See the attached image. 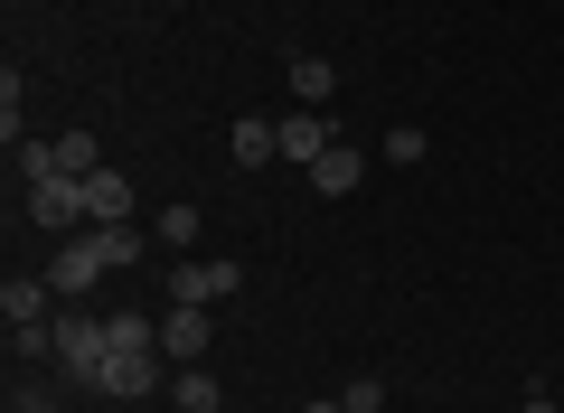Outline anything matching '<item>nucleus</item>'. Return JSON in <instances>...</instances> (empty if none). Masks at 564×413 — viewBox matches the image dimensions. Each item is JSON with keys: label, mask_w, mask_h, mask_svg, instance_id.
I'll return each mask as SVG.
<instances>
[{"label": "nucleus", "mask_w": 564, "mask_h": 413, "mask_svg": "<svg viewBox=\"0 0 564 413\" xmlns=\"http://www.w3.org/2000/svg\"><path fill=\"white\" fill-rule=\"evenodd\" d=\"M47 329H57V367H66V385L104 394V357H113V319H95V311H57Z\"/></svg>", "instance_id": "f257e3e1"}, {"label": "nucleus", "mask_w": 564, "mask_h": 413, "mask_svg": "<svg viewBox=\"0 0 564 413\" xmlns=\"http://www.w3.org/2000/svg\"><path fill=\"white\" fill-rule=\"evenodd\" d=\"M95 132H57V141H29L20 151V178H95Z\"/></svg>", "instance_id": "f03ea898"}, {"label": "nucleus", "mask_w": 564, "mask_h": 413, "mask_svg": "<svg viewBox=\"0 0 564 413\" xmlns=\"http://www.w3.org/2000/svg\"><path fill=\"white\" fill-rule=\"evenodd\" d=\"M236 282H245V263H226V254H188V263H170V301H198V311H217Z\"/></svg>", "instance_id": "7ed1b4c3"}, {"label": "nucleus", "mask_w": 564, "mask_h": 413, "mask_svg": "<svg viewBox=\"0 0 564 413\" xmlns=\"http://www.w3.org/2000/svg\"><path fill=\"white\" fill-rule=\"evenodd\" d=\"M104 273H113V263H104V236H95V226H85V236H57V263H47V282H57L66 301H76V292H95Z\"/></svg>", "instance_id": "20e7f679"}, {"label": "nucleus", "mask_w": 564, "mask_h": 413, "mask_svg": "<svg viewBox=\"0 0 564 413\" xmlns=\"http://www.w3.org/2000/svg\"><path fill=\"white\" fill-rule=\"evenodd\" d=\"M29 217L47 236H85V178H29Z\"/></svg>", "instance_id": "39448f33"}, {"label": "nucleus", "mask_w": 564, "mask_h": 413, "mask_svg": "<svg viewBox=\"0 0 564 413\" xmlns=\"http://www.w3.org/2000/svg\"><path fill=\"white\" fill-rule=\"evenodd\" d=\"M47 301H57L47 273H10V282H0V319H10V329H47V319H57Z\"/></svg>", "instance_id": "423d86ee"}, {"label": "nucleus", "mask_w": 564, "mask_h": 413, "mask_svg": "<svg viewBox=\"0 0 564 413\" xmlns=\"http://www.w3.org/2000/svg\"><path fill=\"white\" fill-rule=\"evenodd\" d=\"M151 385H161V348H113L104 357V394L113 404H141Z\"/></svg>", "instance_id": "0eeeda50"}, {"label": "nucleus", "mask_w": 564, "mask_h": 413, "mask_svg": "<svg viewBox=\"0 0 564 413\" xmlns=\"http://www.w3.org/2000/svg\"><path fill=\"white\" fill-rule=\"evenodd\" d=\"M207 338H217V329H207L198 301H170V319H161V357H170V367H198Z\"/></svg>", "instance_id": "6e6552de"}, {"label": "nucleus", "mask_w": 564, "mask_h": 413, "mask_svg": "<svg viewBox=\"0 0 564 413\" xmlns=\"http://www.w3.org/2000/svg\"><path fill=\"white\" fill-rule=\"evenodd\" d=\"M273 132H282V160H302V170H311V160L329 151V141H339V132H329V113H321V104H292V113L273 122Z\"/></svg>", "instance_id": "1a4fd4ad"}, {"label": "nucleus", "mask_w": 564, "mask_h": 413, "mask_svg": "<svg viewBox=\"0 0 564 413\" xmlns=\"http://www.w3.org/2000/svg\"><path fill=\"white\" fill-rule=\"evenodd\" d=\"M132 207H141V197H132V178H122V170L85 178V226H132Z\"/></svg>", "instance_id": "9d476101"}, {"label": "nucleus", "mask_w": 564, "mask_h": 413, "mask_svg": "<svg viewBox=\"0 0 564 413\" xmlns=\"http://www.w3.org/2000/svg\"><path fill=\"white\" fill-rule=\"evenodd\" d=\"M358 178H367V151H358V141H329V151L311 160V188H321V197H348Z\"/></svg>", "instance_id": "9b49d317"}, {"label": "nucleus", "mask_w": 564, "mask_h": 413, "mask_svg": "<svg viewBox=\"0 0 564 413\" xmlns=\"http://www.w3.org/2000/svg\"><path fill=\"white\" fill-rule=\"evenodd\" d=\"M226 151H236V170H263V160H282V132H273V122H254V113H245L236 132H226Z\"/></svg>", "instance_id": "f8f14e48"}, {"label": "nucleus", "mask_w": 564, "mask_h": 413, "mask_svg": "<svg viewBox=\"0 0 564 413\" xmlns=\"http://www.w3.org/2000/svg\"><path fill=\"white\" fill-rule=\"evenodd\" d=\"M292 95L329 113V95H339V66H329V57H292Z\"/></svg>", "instance_id": "ddd939ff"}, {"label": "nucleus", "mask_w": 564, "mask_h": 413, "mask_svg": "<svg viewBox=\"0 0 564 413\" xmlns=\"http://www.w3.org/2000/svg\"><path fill=\"white\" fill-rule=\"evenodd\" d=\"M170 413H217V376H207V367H180V376H170Z\"/></svg>", "instance_id": "4468645a"}, {"label": "nucleus", "mask_w": 564, "mask_h": 413, "mask_svg": "<svg viewBox=\"0 0 564 413\" xmlns=\"http://www.w3.org/2000/svg\"><path fill=\"white\" fill-rule=\"evenodd\" d=\"M161 244L188 254V244H198V207H161Z\"/></svg>", "instance_id": "2eb2a0df"}, {"label": "nucleus", "mask_w": 564, "mask_h": 413, "mask_svg": "<svg viewBox=\"0 0 564 413\" xmlns=\"http://www.w3.org/2000/svg\"><path fill=\"white\" fill-rule=\"evenodd\" d=\"M339 404H348V413H386V376H348Z\"/></svg>", "instance_id": "dca6fc26"}, {"label": "nucleus", "mask_w": 564, "mask_h": 413, "mask_svg": "<svg viewBox=\"0 0 564 413\" xmlns=\"http://www.w3.org/2000/svg\"><path fill=\"white\" fill-rule=\"evenodd\" d=\"M386 160H395V170H414V160H423V132H404V122H395V132H386Z\"/></svg>", "instance_id": "f3484780"}, {"label": "nucleus", "mask_w": 564, "mask_h": 413, "mask_svg": "<svg viewBox=\"0 0 564 413\" xmlns=\"http://www.w3.org/2000/svg\"><path fill=\"white\" fill-rule=\"evenodd\" d=\"M10 413H57V394L47 385H10Z\"/></svg>", "instance_id": "a211bd4d"}, {"label": "nucleus", "mask_w": 564, "mask_h": 413, "mask_svg": "<svg viewBox=\"0 0 564 413\" xmlns=\"http://www.w3.org/2000/svg\"><path fill=\"white\" fill-rule=\"evenodd\" d=\"M518 413H555V404H545V394H527V404H518Z\"/></svg>", "instance_id": "6ab92c4d"}, {"label": "nucleus", "mask_w": 564, "mask_h": 413, "mask_svg": "<svg viewBox=\"0 0 564 413\" xmlns=\"http://www.w3.org/2000/svg\"><path fill=\"white\" fill-rule=\"evenodd\" d=\"M302 413H348V404H302Z\"/></svg>", "instance_id": "aec40b11"}]
</instances>
